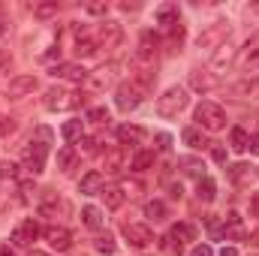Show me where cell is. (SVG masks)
<instances>
[{
  "instance_id": "17",
  "label": "cell",
  "mask_w": 259,
  "mask_h": 256,
  "mask_svg": "<svg viewBox=\"0 0 259 256\" xmlns=\"http://www.w3.org/2000/svg\"><path fill=\"white\" fill-rule=\"evenodd\" d=\"M154 18H157V24H163L166 30H169V27H175V24H181V12H178V3H163V6H157Z\"/></svg>"
},
{
  "instance_id": "32",
  "label": "cell",
  "mask_w": 259,
  "mask_h": 256,
  "mask_svg": "<svg viewBox=\"0 0 259 256\" xmlns=\"http://www.w3.org/2000/svg\"><path fill=\"white\" fill-rule=\"evenodd\" d=\"M226 64H232V46H229V42H223V46L214 52V58H211V66H214V69H223Z\"/></svg>"
},
{
  "instance_id": "20",
  "label": "cell",
  "mask_w": 259,
  "mask_h": 256,
  "mask_svg": "<svg viewBox=\"0 0 259 256\" xmlns=\"http://www.w3.org/2000/svg\"><path fill=\"white\" fill-rule=\"evenodd\" d=\"M66 211H69L66 199H58V196H46L42 205H39V214L42 217H58V214H66Z\"/></svg>"
},
{
  "instance_id": "48",
  "label": "cell",
  "mask_w": 259,
  "mask_h": 256,
  "mask_svg": "<svg viewBox=\"0 0 259 256\" xmlns=\"http://www.w3.org/2000/svg\"><path fill=\"white\" fill-rule=\"evenodd\" d=\"M250 214H253V217H259V193H253V196H250Z\"/></svg>"
},
{
  "instance_id": "35",
  "label": "cell",
  "mask_w": 259,
  "mask_h": 256,
  "mask_svg": "<svg viewBox=\"0 0 259 256\" xmlns=\"http://www.w3.org/2000/svg\"><path fill=\"white\" fill-rule=\"evenodd\" d=\"M94 247H97V250H100V253L112 256V253H115V250H118V241H115V238H112V235H109V232H106V235H103V232H100V235H97V238H94Z\"/></svg>"
},
{
  "instance_id": "25",
  "label": "cell",
  "mask_w": 259,
  "mask_h": 256,
  "mask_svg": "<svg viewBox=\"0 0 259 256\" xmlns=\"http://www.w3.org/2000/svg\"><path fill=\"white\" fill-rule=\"evenodd\" d=\"M145 217H148V220H154V223L166 220V217H169V208H166V202H160V199H151V202H145Z\"/></svg>"
},
{
  "instance_id": "47",
  "label": "cell",
  "mask_w": 259,
  "mask_h": 256,
  "mask_svg": "<svg viewBox=\"0 0 259 256\" xmlns=\"http://www.w3.org/2000/svg\"><path fill=\"white\" fill-rule=\"evenodd\" d=\"M15 130V121H9V118H0V136H6V133H12Z\"/></svg>"
},
{
  "instance_id": "12",
  "label": "cell",
  "mask_w": 259,
  "mask_h": 256,
  "mask_svg": "<svg viewBox=\"0 0 259 256\" xmlns=\"http://www.w3.org/2000/svg\"><path fill=\"white\" fill-rule=\"evenodd\" d=\"M256 61H259V33H253V36L238 49V55H235V66H238V69H250Z\"/></svg>"
},
{
  "instance_id": "28",
  "label": "cell",
  "mask_w": 259,
  "mask_h": 256,
  "mask_svg": "<svg viewBox=\"0 0 259 256\" xmlns=\"http://www.w3.org/2000/svg\"><path fill=\"white\" fill-rule=\"evenodd\" d=\"M214 84H217V81H214L205 69H193V72H190V88H193V91H211Z\"/></svg>"
},
{
  "instance_id": "21",
  "label": "cell",
  "mask_w": 259,
  "mask_h": 256,
  "mask_svg": "<svg viewBox=\"0 0 259 256\" xmlns=\"http://www.w3.org/2000/svg\"><path fill=\"white\" fill-rule=\"evenodd\" d=\"M81 223H84L88 229L100 232V229H103V223H106V217H103V211H100L97 205H84V208H81Z\"/></svg>"
},
{
  "instance_id": "9",
  "label": "cell",
  "mask_w": 259,
  "mask_h": 256,
  "mask_svg": "<svg viewBox=\"0 0 259 256\" xmlns=\"http://www.w3.org/2000/svg\"><path fill=\"white\" fill-rule=\"evenodd\" d=\"M36 238H39V223H36V220H21V223L12 229V235H9V241H12L15 247H30Z\"/></svg>"
},
{
  "instance_id": "3",
  "label": "cell",
  "mask_w": 259,
  "mask_h": 256,
  "mask_svg": "<svg viewBox=\"0 0 259 256\" xmlns=\"http://www.w3.org/2000/svg\"><path fill=\"white\" fill-rule=\"evenodd\" d=\"M193 118H196V124H199V130H208V133H217V130L226 127V112L217 103H211V100H205V103L196 106Z\"/></svg>"
},
{
  "instance_id": "39",
  "label": "cell",
  "mask_w": 259,
  "mask_h": 256,
  "mask_svg": "<svg viewBox=\"0 0 259 256\" xmlns=\"http://www.w3.org/2000/svg\"><path fill=\"white\" fill-rule=\"evenodd\" d=\"M33 15H36V18H49V15H58V3H39V6H33Z\"/></svg>"
},
{
  "instance_id": "24",
  "label": "cell",
  "mask_w": 259,
  "mask_h": 256,
  "mask_svg": "<svg viewBox=\"0 0 259 256\" xmlns=\"http://www.w3.org/2000/svg\"><path fill=\"white\" fill-rule=\"evenodd\" d=\"M181 42H184V24H175V27H169L166 30V39L160 42L166 52H178L181 49Z\"/></svg>"
},
{
  "instance_id": "14",
  "label": "cell",
  "mask_w": 259,
  "mask_h": 256,
  "mask_svg": "<svg viewBox=\"0 0 259 256\" xmlns=\"http://www.w3.org/2000/svg\"><path fill=\"white\" fill-rule=\"evenodd\" d=\"M55 78H64V81H72V84H84L88 81V69L81 64H58L52 69Z\"/></svg>"
},
{
  "instance_id": "11",
  "label": "cell",
  "mask_w": 259,
  "mask_h": 256,
  "mask_svg": "<svg viewBox=\"0 0 259 256\" xmlns=\"http://www.w3.org/2000/svg\"><path fill=\"white\" fill-rule=\"evenodd\" d=\"M33 91H36V75H15V78H9V84H6L3 94L9 100H21V97H27Z\"/></svg>"
},
{
  "instance_id": "2",
  "label": "cell",
  "mask_w": 259,
  "mask_h": 256,
  "mask_svg": "<svg viewBox=\"0 0 259 256\" xmlns=\"http://www.w3.org/2000/svg\"><path fill=\"white\" fill-rule=\"evenodd\" d=\"M187 103H190V94H187V88H169L163 97H157V115L160 118H178L184 109H187Z\"/></svg>"
},
{
  "instance_id": "51",
  "label": "cell",
  "mask_w": 259,
  "mask_h": 256,
  "mask_svg": "<svg viewBox=\"0 0 259 256\" xmlns=\"http://www.w3.org/2000/svg\"><path fill=\"white\" fill-rule=\"evenodd\" d=\"M0 256H15V253H12V247H9V244H0Z\"/></svg>"
},
{
  "instance_id": "45",
  "label": "cell",
  "mask_w": 259,
  "mask_h": 256,
  "mask_svg": "<svg viewBox=\"0 0 259 256\" xmlns=\"http://www.w3.org/2000/svg\"><path fill=\"white\" fill-rule=\"evenodd\" d=\"M190 256H214V250L208 244H196L193 250H190Z\"/></svg>"
},
{
  "instance_id": "7",
  "label": "cell",
  "mask_w": 259,
  "mask_h": 256,
  "mask_svg": "<svg viewBox=\"0 0 259 256\" xmlns=\"http://www.w3.org/2000/svg\"><path fill=\"white\" fill-rule=\"evenodd\" d=\"M229 39V24L226 21H214L202 36H199V49H208V52H217L223 42Z\"/></svg>"
},
{
  "instance_id": "38",
  "label": "cell",
  "mask_w": 259,
  "mask_h": 256,
  "mask_svg": "<svg viewBox=\"0 0 259 256\" xmlns=\"http://www.w3.org/2000/svg\"><path fill=\"white\" fill-rule=\"evenodd\" d=\"M84 12L88 15H106L109 12V3L106 0H91V3H84Z\"/></svg>"
},
{
  "instance_id": "19",
  "label": "cell",
  "mask_w": 259,
  "mask_h": 256,
  "mask_svg": "<svg viewBox=\"0 0 259 256\" xmlns=\"http://www.w3.org/2000/svg\"><path fill=\"white\" fill-rule=\"evenodd\" d=\"M223 229H226V238L241 241V238H244V220H241V214H238V211H229L226 220H223Z\"/></svg>"
},
{
  "instance_id": "16",
  "label": "cell",
  "mask_w": 259,
  "mask_h": 256,
  "mask_svg": "<svg viewBox=\"0 0 259 256\" xmlns=\"http://www.w3.org/2000/svg\"><path fill=\"white\" fill-rule=\"evenodd\" d=\"M169 238H172V244H175V253H181V247H184L187 241H196V226L193 223H175L172 232H169Z\"/></svg>"
},
{
  "instance_id": "36",
  "label": "cell",
  "mask_w": 259,
  "mask_h": 256,
  "mask_svg": "<svg viewBox=\"0 0 259 256\" xmlns=\"http://www.w3.org/2000/svg\"><path fill=\"white\" fill-rule=\"evenodd\" d=\"M205 226H208L211 238H226V229H223V223H220L217 214H208V217H205Z\"/></svg>"
},
{
  "instance_id": "31",
  "label": "cell",
  "mask_w": 259,
  "mask_h": 256,
  "mask_svg": "<svg viewBox=\"0 0 259 256\" xmlns=\"http://www.w3.org/2000/svg\"><path fill=\"white\" fill-rule=\"evenodd\" d=\"M100 196H103L106 208H121V205H124V199H127L121 187H103V193H100Z\"/></svg>"
},
{
  "instance_id": "27",
  "label": "cell",
  "mask_w": 259,
  "mask_h": 256,
  "mask_svg": "<svg viewBox=\"0 0 259 256\" xmlns=\"http://www.w3.org/2000/svg\"><path fill=\"white\" fill-rule=\"evenodd\" d=\"M181 139H184V145H190V148H208V139H205V133L199 127H187L184 133H181Z\"/></svg>"
},
{
  "instance_id": "50",
  "label": "cell",
  "mask_w": 259,
  "mask_h": 256,
  "mask_svg": "<svg viewBox=\"0 0 259 256\" xmlns=\"http://www.w3.org/2000/svg\"><path fill=\"white\" fill-rule=\"evenodd\" d=\"M250 154H259V133L250 136Z\"/></svg>"
},
{
  "instance_id": "40",
  "label": "cell",
  "mask_w": 259,
  "mask_h": 256,
  "mask_svg": "<svg viewBox=\"0 0 259 256\" xmlns=\"http://www.w3.org/2000/svg\"><path fill=\"white\" fill-rule=\"evenodd\" d=\"M88 121H91V124H106V121H109V109H103V106L91 109V112H88Z\"/></svg>"
},
{
  "instance_id": "42",
  "label": "cell",
  "mask_w": 259,
  "mask_h": 256,
  "mask_svg": "<svg viewBox=\"0 0 259 256\" xmlns=\"http://www.w3.org/2000/svg\"><path fill=\"white\" fill-rule=\"evenodd\" d=\"M169 145H172V136L169 133H157V148L160 151H169Z\"/></svg>"
},
{
  "instance_id": "23",
  "label": "cell",
  "mask_w": 259,
  "mask_h": 256,
  "mask_svg": "<svg viewBox=\"0 0 259 256\" xmlns=\"http://www.w3.org/2000/svg\"><path fill=\"white\" fill-rule=\"evenodd\" d=\"M145 139V130L142 127H133V124H124V127H118V142L127 148V145H139Z\"/></svg>"
},
{
  "instance_id": "34",
  "label": "cell",
  "mask_w": 259,
  "mask_h": 256,
  "mask_svg": "<svg viewBox=\"0 0 259 256\" xmlns=\"http://www.w3.org/2000/svg\"><path fill=\"white\" fill-rule=\"evenodd\" d=\"M81 130H84V121H66L61 127V136L66 142H81Z\"/></svg>"
},
{
  "instance_id": "8",
  "label": "cell",
  "mask_w": 259,
  "mask_h": 256,
  "mask_svg": "<svg viewBox=\"0 0 259 256\" xmlns=\"http://www.w3.org/2000/svg\"><path fill=\"white\" fill-rule=\"evenodd\" d=\"M103 169L109 172V175H121L124 169H130V154L124 145H115V148H109L106 151V157H103Z\"/></svg>"
},
{
  "instance_id": "52",
  "label": "cell",
  "mask_w": 259,
  "mask_h": 256,
  "mask_svg": "<svg viewBox=\"0 0 259 256\" xmlns=\"http://www.w3.org/2000/svg\"><path fill=\"white\" fill-rule=\"evenodd\" d=\"M220 256H238V250H235V247H223V250H220Z\"/></svg>"
},
{
  "instance_id": "43",
  "label": "cell",
  "mask_w": 259,
  "mask_h": 256,
  "mask_svg": "<svg viewBox=\"0 0 259 256\" xmlns=\"http://www.w3.org/2000/svg\"><path fill=\"white\" fill-rule=\"evenodd\" d=\"M211 157H214V163H226V148L223 145H214L211 148Z\"/></svg>"
},
{
  "instance_id": "41",
  "label": "cell",
  "mask_w": 259,
  "mask_h": 256,
  "mask_svg": "<svg viewBox=\"0 0 259 256\" xmlns=\"http://www.w3.org/2000/svg\"><path fill=\"white\" fill-rule=\"evenodd\" d=\"M97 145H100V139H91V136H81V148H84V154H97Z\"/></svg>"
},
{
  "instance_id": "37",
  "label": "cell",
  "mask_w": 259,
  "mask_h": 256,
  "mask_svg": "<svg viewBox=\"0 0 259 256\" xmlns=\"http://www.w3.org/2000/svg\"><path fill=\"white\" fill-rule=\"evenodd\" d=\"M247 175H250V166H247V163H235V166H229V178H232L235 184H241Z\"/></svg>"
},
{
  "instance_id": "49",
  "label": "cell",
  "mask_w": 259,
  "mask_h": 256,
  "mask_svg": "<svg viewBox=\"0 0 259 256\" xmlns=\"http://www.w3.org/2000/svg\"><path fill=\"white\" fill-rule=\"evenodd\" d=\"M9 64H12V55H9L6 49H0V69H3V66H9Z\"/></svg>"
},
{
  "instance_id": "5",
  "label": "cell",
  "mask_w": 259,
  "mask_h": 256,
  "mask_svg": "<svg viewBox=\"0 0 259 256\" xmlns=\"http://www.w3.org/2000/svg\"><path fill=\"white\" fill-rule=\"evenodd\" d=\"M81 103H84L81 94H72V91H64V88H49L46 97H42V106L49 112H66V109H75Z\"/></svg>"
},
{
  "instance_id": "53",
  "label": "cell",
  "mask_w": 259,
  "mask_h": 256,
  "mask_svg": "<svg viewBox=\"0 0 259 256\" xmlns=\"http://www.w3.org/2000/svg\"><path fill=\"white\" fill-rule=\"evenodd\" d=\"M6 33V15H3V9H0V36Z\"/></svg>"
},
{
  "instance_id": "15",
  "label": "cell",
  "mask_w": 259,
  "mask_h": 256,
  "mask_svg": "<svg viewBox=\"0 0 259 256\" xmlns=\"http://www.w3.org/2000/svg\"><path fill=\"white\" fill-rule=\"evenodd\" d=\"M115 72H118V66H115V64L100 66L97 72H88V81H84V84H88L91 91H103L106 84H112V81H115Z\"/></svg>"
},
{
  "instance_id": "4",
  "label": "cell",
  "mask_w": 259,
  "mask_h": 256,
  "mask_svg": "<svg viewBox=\"0 0 259 256\" xmlns=\"http://www.w3.org/2000/svg\"><path fill=\"white\" fill-rule=\"evenodd\" d=\"M88 36L94 39V46H97V49H115V46L124 39V30H121V24H118V21L103 18L94 30H88Z\"/></svg>"
},
{
  "instance_id": "1",
  "label": "cell",
  "mask_w": 259,
  "mask_h": 256,
  "mask_svg": "<svg viewBox=\"0 0 259 256\" xmlns=\"http://www.w3.org/2000/svg\"><path fill=\"white\" fill-rule=\"evenodd\" d=\"M49 142H52V130L49 127H39L36 130V142L30 139V145L24 148L21 160H24V169L30 175H39L46 169V157H49Z\"/></svg>"
},
{
  "instance_id": "18",
  "label": "cell",
  "mask_w": 259,
  "mask_h": 256,
  "mask_svg": "<svg viewBox=\"0 0 259 256\" xmlns=\"http://www.w3.org/2000/svg\"><path fill=\"white\" fill-rule=\"evenodd\" d=\"M106 187V181H103V172H88L81 181H78V193H84V196H100Z\"/></svg>"
},
{
  "instance_id": "33",
  "label": "cell",
  "mask_w": 259,
  "mask_h": 256,
  "mask_svg": "<svg viewBox=\"0 0 259 256\" xmlns=\"http://www.w3.org/2000/svg\"><path fill=\"white\" fill-rule=\"evenodd\" d=\"M154 166V151H139L133 160H130V169H136V172H145V169H151Z\"/></svg>"
},
{
  "instance_id": "30",
  "label": "cell",
  "mask_w": 259,
  "mask_h": 256,
  "mask_svg": "<svg viewBox=\"0 0 259 256\" xmlns=\"http://www.w3.org/2000/svg\"><path fill=\"white\" fill-rule=\"evenodd\" d=\"M196 196L202 199V202H214V196H217V184L205 175V178H199V184H196Z\"/></svg>"
},
{
  "instance_id": "46",
  "label": "cell",
  "mask_w": 259,
  "mask_h": 256,
  "mask_svg": "<svg viewBox=\"0 0 259 256\" xmlns=\"http://www.w3.org/2000/svg\"><path fill=\"white\" fill-rule=\"evenodd\" d=\"M238 91H241V94H259V81H244Z\"/></svg>"
},
{
  "instance_id": "54",
  "label": "cell",
  "mask_w": 259,
  "mask_h": 256,
  "mask_svg": "<svg viewBox=\"0 0 259 256\" xmlns=\"http://www.w3.org/2000/svg\"><path fill=\"white\" fill-rule=\"evenodd\" d=\"M33 256H46V253H33Z\"/></svg>"
},
{
  "instance_id": "22",
  "label": "cell",
  "mask_w": 259,
  "mask_h": 256,
  "mask_svg": "<svg viewBox=\"0 0 259 256\" xmlns=\"http://www.w3.org/2000/svg\"><path fill=\"white\" fill-rule=\"evenodd\" d=\"M178 169L190 178H205V163L199 157H178Z\"/></svg>"
},
{
  "instance_id": "13",
  "label": "cell",
  "mask_w": 259,
  "mask_h": 256,
  "mask_svg": "<svg viewBox=\"0 0 259 256\" xmlns=\"http://www.w3.org/2000/svg\"><path fill=\"white\" fill-rule=\"evenodd\" d=\"M124 238H127L133 247H148L154 241V232L145 223H124Z\"/></svg>"
},
{
  "instance_id": "44",
  "label": "cell",
  "mask_w": 259,
  "mask_h": 256,
  "mask_svg": "<svg viewBox=\"0 0 259 256\" xmlns=\"http://www.w3.org/2000/svg\"><path fill=\"white\" fill-rule=\"evenodd\" d=\"M15 169H18L15 163H0V175L3 178H15Z\"/></svg>"
},
{
  "instance_id": "10",
  "label": "cell",
  "mask_w": 259,
  "mask_h": 256,
  "mask_svg": "<svg viewBox=\"0 0 259 256\" xmlns=\"http://www.w3.org/2000/svg\"><path fill=\"white\" fill-rule=\"evenodd\" d=\"M42 238H46V244H49L52 250H58V253H66V250L72 247V235H69L66 226H46V229H42Z\"/></svg>"
},
{
  "instance_id": "29",
  "label": "cell",
  "mask_w": 259,
  "mask_h": 256,
  "mask_svg": "<svg viewBox=\"0 0 259 256\" xmlns=\"http://www.w3.org/2000/svg\"><path fill=\"white\" fill-rule=\"evenodd\" d=\"M75 160H78V154H75L72 145H64V148L58 151V169H61V172H69V169L75 166Z\"/></svg>"
},
{
  "instance_id": "55",
  "label": "cell",
  "mask_w": 259,
  "mask_h": 256,
  "mask_svg": "<svg viewBox=\"0 0 259 256\" xmlns=\"http://www.w3.org/2000/svg\"><path fill=\"white\" fill-rule=\"evenodd\" d=\"M0 181H3V175H0Z\"/></svg>"
},
{
  "instance_id": "26",
  "label": "cell",
  "mask_w": 259,
  "mask_h": 256,
  "mask_svg": "<svg viewBox=\"0 0 259 256\" xmlns=\"http://www.w3.org/2000/svg\"><path fill=\"white\" fill-rule=\"evenodd\" d=\"M229 148L232 151H247L250 148V133L247 130H241V127H232V133H229Z\"/></svg>"
},
{
  "instance_id": "6",
  "label": "cell",
  "mask_w": 259,
  "mask_h": 256,
  "mask_svg": "<svg viewBox=\"0 0 259 256\" xmlns=\"http://www.w3.org/2000/svg\"><path fill=\"white\" fill-rule=\"evenodd\" d=\"M142 100H145V91H142L139 84H133V81L118 84V91H115V106H118L121 112H136V109L142 106Z\"/></svg>"
}]
</instances>
